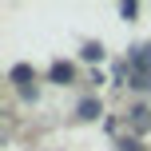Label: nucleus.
Instances as JSON below:
<instances>
[{"mask_svg": "<svg viewBox=\"0 0 151 151\" xmlns=\"http://www.w3.org/2000/svg\"><path fill=\"white\" fill-rule=\"evenodd\" d=\"M80 60H91V64H96V60H104V44H96V40H88V44L80 48Z\"/></svg>", "mask_w": 151, "mask_h": 151, "instance_id": "5", "label": "nucleus"}, {"mask_svg": "<svg viewBox=\"0 0 151 151\" xmlns=\"http://www.w3.org/2000/svg\"><path fill=\"white\" fill-rule=\"evenodd\" d=\"M76 115H80V119H96V115H99V99H80V107H76Z\"/></svg>", "mask_w": 151, "mask_h": 151, "instance_id": "4", "label": "nucleus"}, {"mask_svg": "<svg viewBox=\"0 0 151 151\" xmlns=\"http://www.w3.org/2000/svg\"><path fill=\"white\" fill-rule=\"evenodd\" d=\"M131 119H135L139 131H147V127H151V107H135V111H131Z\"/></svg>", "mask_w": 151, "mask_h": 151, "instance_id": "6", "label": "nucleus"}, {"mask_svg": "<svg viewBox=\"0 0 151 151\" xmlns=\"http://www.w3.org/2000/svg\"><path fill=\"white\" fill-rule=\"evenodd\" d=\"M131 88H139V91H151V72H131Z\"/></svg>", "mask_w": 151, "mask_h": 151, "instance_id": "7", "label": "nucleus"}, {"mask_svg": "<svg viewBox=\"0 0 151 151\" xmlns=\"http://www.w3.org/2000/svg\"><path fill=\"white\" fill-rule=\"evenodd\" d=\"M12 83L20 88L24 99H36V72H32L28 64H16V68H12Z\"/></svg>", "mask_w": 151, "mask_h": 151, "instance_id": "1", "label": "nucleus"}, {"mask_svg": "<svg viewBox=\"0 0 151 151\" xmlns=\"http://www.w3.org/2000/svg\"><path fill=\"white\" fill-rule=\"evenodd\" d=\"M135 12H139V4H135V0H123V4H119V16H123V20H131Z\"/></svg>", "mask_w": 151, "mask_h": 151, "instance_id": "8", "label": "nucleus"}, {"mask_svg": "<svg viewBox=\"0 0 151 151\" xmlns=\"http://www.w3.org/2000/svg\"><path fill=\"white\" fill-rule=\"evenodd\" d=\"M72 76H76V68L68 60H56L52 68H48V80H52V83H72Z\"/></svg>", "mask_w": 151, "mask_h": 151, "instance_id": "3", "label": "nucleus"}, {"mask_svg": "<svg viewBox=\"0 0 151 151\" xmlns=\"http://www.w3.org/2000/svg\"><path fill=\"white\" fill-rule=\"evenodd\" d=\"M131 72H151V44L131 48Z\"/></svg>", "mask_w": 151, "mask_h": 151, "instance_id": "2", "label": "nucleus"}]
</instances>
